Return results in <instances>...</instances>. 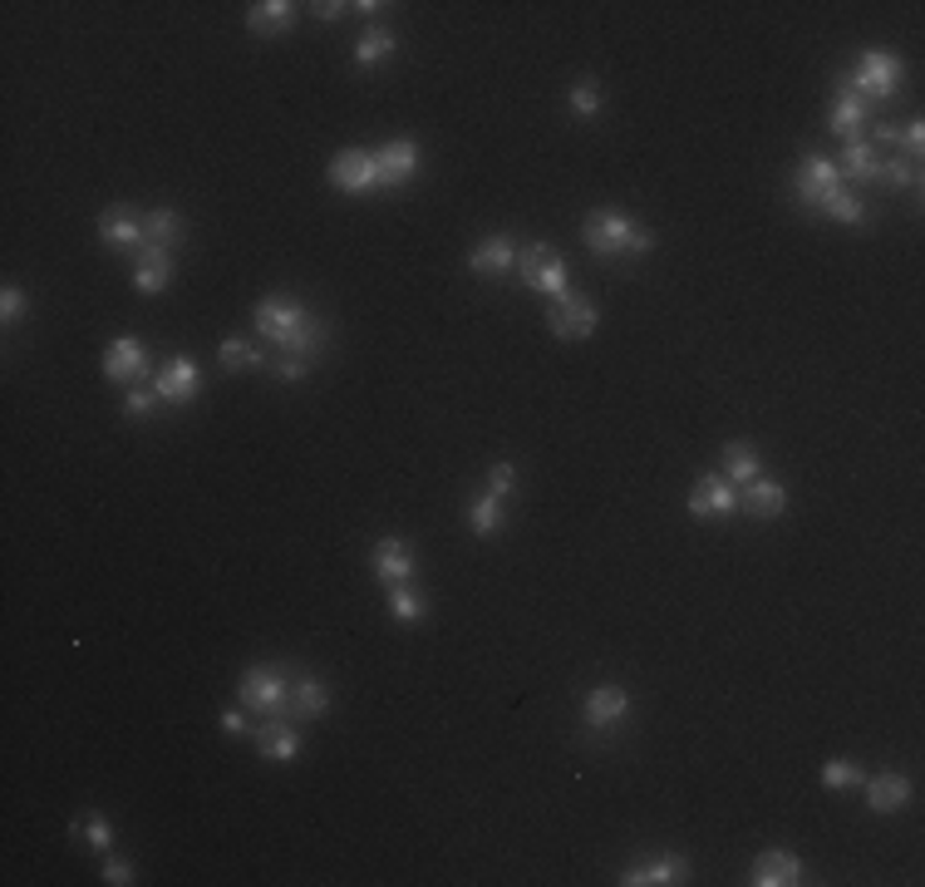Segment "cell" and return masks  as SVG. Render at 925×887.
<instances>
[{
    "label": "cell",
    "instance_id": "6da1fadb",
    "mask_svg": "<svg viewBox=\"0 0 925 887\" xmlns=\"http://www.w3.org/2000/svg\"><path fill=\"white\" fill-rule=\"evenodd\" d=\"M251 321H257V336L261 341H271L281 350V355H305L315 360L325 345V321L315 311H305L295 296H261L257 306H251Z\"/></svg>",
    "mask_w": 925,
    "mask_h": 887
},
{
    "label": "cell",
    "instance_id": "7a4b0ae2",
    "mask_svg": "<svg viewBox=\"0 0 925 887\" xmlns=\"http://www.w3.org/2000/svg\"><path fill=\"white\" fill-rule=\"evenodd\" d=\"M581 243H586L591 257L621 261V257H645V251H655V233H649V227H641L635 217L601 207V213L586 217V227H581Z\"/></svg>",
    "mask_w": 925,
    "mask_h": 887
},
{
    "label": "cell",
    "instance_id": "3957f363",
    "mask_svg": "<svg viewBox=\"0 0 925 887\" xmlns=\"http://www.w3.org/2000/svg\"><path fill=\"white\" fill-rule=\"evenodd\" d=\"M901 84V60L891 50H862V60L852 64V74L836 80V90H852L866 104H886Z\"/></svg>",
    "mask_w": 925,
    "mask_h": 887
},
{
    "label": "cell",
    "instance_id": "277c9868",
    "mask_svg": "<svg viewBox=\"0 0 925 887\" xmlns=\"http://www.w3.org/2000/svg\"><path fill=\"white\" fill-rule=\"evenodd\" d=\"M517 277H522V287H527V291L547 296V301H561V296L571 291V271H567V261H561L547 243H527V247H517Z\"/></svg>",
    "mask_w": 925,
    "mask_h": 887
},
{
    "label": "cell",
    "instance_id": "5b68a950",
    "mask_svg": "<svg viewBox=\"0 0 925 887\" xmlns=\"http://www.w3.org/2000/svg\"><path fill=\"white\" fill-rule=\"evenodd\" d=\"M237 700L251 715H285L291 705V681H285V666H247L237 681Z\"/></svg>",
    "mask_w": 925,
    "mask_h": 887
},
{
    "label": "cell",
    "instance_id": "8992f818",
    "mask_svg": "<svg viewBox=\"0 0 925 887\" xmlns=\"http://www.w3.org/2000/svg\"><path fill=\"white\" fill-rule=\"evenodd\" d=\"M547 326H552L557 341H591V336H596V326H601V311H596V301H591V296L567 291L561 301L547 306Z\"/></svg>",
    "mask_w": 925,
    "mask_h": 887
},
{
    "label": "cell",
    "instance_id": "52a82bcc",
    "mask_svg": "<svg viewBox=\"0 0 925 887\" xmlns=\"http://www.w3.org/2000/svg\"><path fill=\"white\" fill-rule=\"evenodd\" d=\"M836 188H846L842 173H836V163L828 153H802L798 158V173H792V193H798L802 207H822Z\"/></svg>",
    "mask_w": 925,
    "mask_h": 887
},
{
    "label": "cell",
    "instance_id": "ba28073f",
    "mask_svg": "<svg viewBox=\"0 0 925 887\" xmlns=\"http://www.w3.org/2000/svg\"><path fill=\"white\" fill-rule=\"evenodd\" d=\"M325 178H330V188H340V193H374L380 188V163H374L370 148H345L330 158Z\"/></svg>",
    "mask_w": 925,
    "mask_h": 887
},
{
    "label": "cell",
    "instance_id": "9c48e42d",
    "mask_svg": "<svg viewBox=\"0 0 925 887\" xmlns=\"http://www.w3.org/2000/svg\"><path fill=\"white\" fill-rule=\"evenodd\" d=\"M153 390L163 394V404H193L202 394V365L193 355H173L168 365H158Z\"/></svg>",
    "mask_w": 925,
    "mask_h": 887
},
{
    "label": "cell",
    "instance_id": "30bf717a",
    "mask_svg": "<svg viewBox=\"0 0 925 887\" xmlns=\"http://www.w3.org/2000/svg\"><path fill=\"white\" fill-rule=\"evenodd\" d=\"M739 513V488L724 474H699V484L689 493V518H734Z\"/></svg>",
    "mask_w": 925,
    "mask_h": 887
},
{
    "label": "cell",
    "instance_id": "8fae6325",
    "mask_svg": "<svg viewBox=\"0 0 925 887\" xmlns=\"http://www.w3.org/2000/svg\"><path fill=\"white\" fill-rule=\"evenodd\" d=\"M148 345L138 341V336H118L114 345L104 350V380H124V385H143L148 380Z\"/></svg>",
    "mask_w": 925,
    "mask_h": 887
},
{
    "label": "cell",
    "instance_id": "7c38bea8",
    "mask_svg": "<svg viewBox=\"0 0 925 887\" xmlns=\"http://www.w3.org/2000/svg\"><path fill=\"white\" fill-rule=\"evenodd\" d=\"M418 144L414 138H389L384 148H374V163H380V188H404V183H414L418 173Z\"/></svg>",
    "mask_w": 925,
    "mask_h": 887
},
{
    "label": "cell",
    "instance_id": "4fadbf2b",
    "mask_svg": "<svg viewBox=\"0 0 925 887\" xmlns=\"http://www.w3.org/2000/svg\"><path fill=\"white\" fill-rule=\"evenodd\" d=\"M370 573L380 577L384 587H394V582H414V573H418L414 547L404 543V538H384V543H374V553H370Z\"/></svg>",
    "mask_w": 925,
    "mask_h": 887
},
{
    "label": "cell",
    "instance_id": "5bb4252c",
    "mask_svg": "<svg viewBox=\"0 0 925 887\" xmlns=\"http://www.w3.org/2000/svg\"><path fill=\"white\" fill-rule=\"evenodd\" d=\"M739 508L748 513V518L773 523V518H783V513H788V488L778 484V478L758 474V478H748V484L739 488Z\"/></svg>",
    "mask_w": 925,
    "mask_h": 887
},
{
    "label": "cell",
    "instance_id": "9a60e30c",
    "mask_svg": "<svg viewBox=\"0 0 925 887\" xmlns=\"http://www.w3.org/2000/svg\"><path fill=\"white\" fill-rule=\"evenodd\" d=\"M685 878H689V858H679V853H659V858H645L621 873L625 887H675Z\"/></svg>",
    "mask_w": 925,
    "mask_h": 887
},
{
    "label": "cell",
    "instance_id": "2e32d148",
    "mask_svg": "<svg viewBox=\"0 0 925 887\" xmlns=\"http://www.w3.org/2000/svg\"><path fill=\"white\" fill-rule=\"evenodd\" d=\"M98 237H104L108 251H143V243H148V237H143V217L124 203L98 217Z\"/></svg>",
    "mask_w": 925,
    "mask_h": 887
},
{
    "label": "cell",
    "instance_id": "e0dca14e",
    "mask_svg": "<svg viewBox=\"0 0 925 887\" xmlns=\"http://www.w3.org/2000/svg\"><path fill=\"white\" fill-rule=\"evenodd\" d=\"M251 740H257L261 760H271V764H291L295 754H301V735H295V725L285 715H267V725L251 730Z\"/></svg>",
    "mask_w": 925,
    "mask_h": 887
},
{
    "label": "cell",
    "instance_id": "ac0fdd59",
    "mask_svg": "<svg viewBox=\"0 0 925 887\" xmlns=\"http://www.w3.org/2000/svg\"><path fill=\"white\" fill-rule=\"evenodd\" d=\"M581 715H586V730H615L631 715V695L621 685H596L586 695V705H581Z\"/></svg>",
    "mask_w": 925,
    "mask_h": 887
},
{
    "label": "cell",
    "instance_id": "d6986e66",
    "mask_svg": "<svg viewBox=\"0 0 925 887\" xmlns=\"http://www.w3.org/2000/svg\"><path fill=\"white\" fill-rule=\"evenodd\" d=\"M468 267H472V277H508L517 267V243L508 233L482 237V243L468 251Z\"/></svg>",
    "mask_w": 925,
    "mask_h": 887
},
{
    "label": "cell",
    "instance_id": "ffe728a7",
    "mask_svg": "<svg viewBox=\"0 0 925 887\" xmlns=\"http://www.w3.org/2000/svg\"><path fill=\"white\" fill-rule=\"evenodd\" d=\"M862 784H866V808H872V814H901V808L911 804V780L896 770H881Z\"/></svg>",
    "mask_w": 925,
    "mask_h": 887
},
{
    "label": "cell",
    "instance_id": "44dd1931",
    "mask_svg": "<svg viewBox=\"0 0 925 887\" xmlns=\"http://www.w3.org/2000/svg\"><path fill=\"white\" fill-rule=\"evenodd\" d=\"M802 883V858L788 848H768L753 858V887H798Z\"/></svg>",
    "mask_w": 925,
    "mask_h": 887
},
{
    "label": "cell",
    "instance_id": "7402d4cb",
    "mask_svg": "<svg viewBox=\"0 0 925 887\" xmlns=\"http://www.w3.org/2000/svg\"><path fill=\"white\" fill-rule=\"evenodd\" d=\"M168 281H173V251L148 243V247H143V257H138V271H134V291L138 296H158Z\"/></svg>",
    "mask_w": 925,
    "mask_h": 887
},
{
    "label": "cell",
    "instance_id": "603a6c76",
    "mask_svg": "<svg viewBox=\"0 0 925 887\" xmlns=\"http://www.w3.org/2000/svg\"><path fill=\"white\" fill-rule=\"evenodd\" d=\"M295 25V6L291 0H257V6L247 10V30L251 35H285V30Z\"/></svg>",
    "mask_w": 925,
    "mask_h": 887
},
{
    "label": "cell",
    "instance_id": "cb8c5ba5",
    "mask_svg": "<svg viewBox=\"0 0 925 887\" xmlns=\"http://www.w3.org/2000/svg\"><path fill=\"white\" fill-rule=\"evenodd\" d=\"M876 144L872 138H846L842 144V158H836V173H842V183H876Z\"/></svg>",
    "mask_w": 925,
    "mask_h": 887
},
{
    "label": "cell",
    "instance_id": "d4e9b609",
    "mask_svg": "<svg viewBox=\"0 0 925 887\" xmlns=\"http://www.w3.org/2000/svg\"><path fill=\"white\" fill-rule=\"evenodd\" d=\"M866 114H872V104H866V99H856L852 90H836V104H832L828 124H832V134L846 144V138H856V128L866 124Z\"/></svg>",
    "mask_w": 925,
    "mask_h": 887
},
{
    "label": "cell",
    "instance_id": "484cf974",
    "mask_svg": "<svg viewBox=\"0 0 925 887\" xmlns=\"http://www.w3.org/2000/svg\"><path fill=\"white\" fill-rule=\"evenodd\" d=\"M719 474L729 478L734 488H744L748 478H758V474H763V458H758V448H753V444H744V440H739V444H729V448H724Z\"/></svg>",
    "mask_w": 925,
    "mask_h": 887
},
{
    "label": "cell",
    "instance_id": "4316f807",
    "mask_svg": "<svg viewBox=\"0 0 925 887\" xmlns=\"http://www.w3.org/2000/svg\"><path fill=\"white\" fill-rule=\"evenodd\" d=\"M143 237H148L153 247H178L187 237V223L173 207H148V217H143Z\"/></svg>",
    "mask_w": 925,
    "mask_h": 887
},
{
    "label": "cell",
    "instance_id": "83f0119b",
    "mask_svg": "<svg viewBox=\"0 0 925 887\" xmlns=\"http://www.w3.org/2000/svg\"><path fill=\"white\" fill-rule=\"evenodd\" d=\"M291 710H295V715H305V720L325 715V710H330V690H325L321 675H301V681H291Z\"/></svg>",
    "mask_w": 925,
    "mask_h": 887
},
{
    "label": "cell",
    "instance_id": "f1b7e54d",
    "mask_svg": "<svg viewBox=\"0 0 925 887\" xmlns=\"http://www.w3.org/2000/svg\"><path fill=\"white\" fill-rule=\"evenodd\" d=\"M876 183L886 193H921V163H911V158H881L876 163Z\"/></svg>",
    "mask_w": 925,
    "mask_h": 887
},
{
    "label": "cell",
    "instance_id": "f546056e",
    "mask_svg": "<svg viewBox=\"0 0 925 887\" xmlns=\"http://www.w3.org/2000/svg\"><path fill=\"white\" fill-rule=\"evenodd\" d=\"M502 523H508V513H502L498 493H482V498L468 503V528L478 533V538H492V533H502Z\"/></svg>",
    "mask_w": 925,
    "mask_h": 887
},
{
    "label": "cell",
    "instance_id": "4dcf8cb0",
    "mask_svg": "<svg viewBox=\"0 0 925 887\" xmlns=\"http://www.w3.org/2000/svg\"><path fill=\"white\" fill-rule=\"evenodd\" d=\"M389 617H394V621H404V627L424 621V617H428L424 591H418L414 582H394V587H389Z\"/></svg>",
    "mask_w": 925,
    "mask_h": 887
},
{
    "label": "cell",
    "instance_id": "1f68e13d",
    "mask_svg": "<svg viewBox=\"0 0 925 887\" xmlns=\"http://www.w3.org/2000/svg\"><path fill=\"white\" fill-rule=\"evenodd\" d=\"M818 213L832 217V223H842V227H862V223H866V203H862V197H856L852 188H836L828 203L818 207Z\"/></svg>",
    "mask_w": 925,
    "mask_h": 887
},
{
    "label": "cell",
    "instance_id": "d6a6232c",
    "mask_svg": "<svg viewBox=\"0 0 925 887\" xmlns=\"http://www.w3.org/2000/svg\"><path fill=\"white\" fill-rule=\"evenodd\" d=\"M389 54H394V35L384 25H370L355 45V70H374V64H384Z\"/></svg>",
    "mask_w": 925,
    "mask_h": 887
},
{
    "label": "cell",
    "instance_id": "836d02e7",
    "mask_svg": "<svg viewBox=\"0 0 925 887\" xmlns=\"http://www.w3.org/2000/svg\"><path fill=\"white\" fill-rule=\"evenodd\" d=\"M217 360H222L227 370H257V365H271V360L261 355V345L241 341V336H227V341L217 345Z\"/></svg>",
    "mask_w": 925,
    "mask_h": 887
},
{
    "label": "cell",
    "instance_id": "e575fe53",
    "mask_svg": "<svg viewBox=\"0 0 925 887\" xmlns=\"http://www.w3.org/2000/svg\"><path fill=\"white\" fill-rule=\"evenodd\" d=\"M567 109L576 118H596L601 114V84L591 80V74H581V80L571 84V94H567Z\"/></svg>",
    "mask_w": 925,
    "mask_h": 887
},
{
    "label": "cell",
    "instance_id": "d590c367",
    "mask_svg": "<svg viewBox=\"0 0 925 887\" xmlns=\"http://www.w3.org/2000/svg\"><path fill=\"white\" fill-rule=\"evenodd\" d=\"M862 780H866V770L856 760H828L822 764V784L828 788H856Z\"/></svg>",
    "mask_w": 925,
    "mask_h": 887
},
{
    "label": "cell",
    "instance_id": "8d00e7d4",
    "mask_svg": "<svg viewBox=\"0 0 925 887\" xmlns=\"http://www.w3.org/2000/svg\"><path fill=\"white\" fill-rule=\"evenodd\" d=\"M158 404H163V394L148 385V380H143V385H134L128 390V400H124V414L128 420H153V414H158Z\"/></svg>",
    "mask_w": 925,
    "mask_h": 887
},
{
    "label": "cell",
    "instance_id": "74e56055",
    "mask_svg": "<svg viewBox=\"0 0 925 887\" xmlns=\"http://www.w3.org/2000/svg\"><path fill=\"white\" fill-rule=\"evenodd\" d=\"M80 834H84V843H90L94 853H108V848H114V824H108L104 814H84Z\"/></svg>",
    "mask_w": 925,
    "mask_h": 887
},
{
    "label": "cell",
    "instance_id": "f35d334b",
    "mask_svg": "<svg viewBox=\"0 0 925 887\" xmlns=\"http://www.w3.org/2000/svg\"><path fill=\"white\" fill-rule=\"evenodd\" d=\"M896 148H906V158L921 163V148H925V124H921V118H906V124H901Z\"/></svg>",
    "mask_w": 925,
    "mask_h": 887
},
{
    "label": "cell",
    "instance_id": "ab89813d",
    "mask_svg": "<svg viewBox=\"0 0 925 887\" xmlns=\"http://www.w3.org/2000/svg\"><path fill=\"white\" fill-rule=\"evenodd\" d=\"M267 370L277 380H305V375H311V360H305V355H277Z\"/></svg>",
    "mask_w": 925,
    "mask_h": 887
},
{
    "label": "cell",
    "instance_id": "60d3db41",
    "mask_svg": "<svg viewBox=\"0 0 925 887\" xmlns=\"http://www.w3.org/2000/svg\"><path fill=\"white\" fill-rule=\"evenodd\" d=\"M25 311H30V301H25V291H20V287L0 291V321H6V326H15Z\"/></svg>",
    "mask_w": 925,
    "mask_h": 887
},
{
    "label": "cell",
    "instance_id": "b9f144b4",
    "mask_svg": "<svg viewBox=\"0 0 925 887\" xmlns=\"http://www.w3.org/2000/svg\"><path fill=\"white\" fill-rule=\"evenodd\" d=\"M512 488H517V468H512V464H492V468H488V493H498V498L508 503Z\"/></svg>",
    "mask_w": 925,
    "mask_h": 887
},
{
    "label": "cell",
    "instance_id": "7bdbcfd3",
    "mask_svg": "<svg viewBox=\"0 0 925 887\" xmlns=\"http://www.w3.org/2000/svg\"><path fill=\"white\" fill-rule=\"evenodd\" d=\"M104 883L108 887H128V883H134V863H128V858H108V853H104Z\"/></svg>",
    "mask_w": 925,
    "mask_h": 887
},
{
    "label": "cell",
    "instance_id": "ee69618b",
    "mask_svg": "<svg viewBox=\"0 0 925 887\" xmlns=\"http://www.w3.org/2000/svg\"><path fill=\"white\" fill-rule=\"evenodd\" d=\"M251 710L237 705V710H222V735H251Z\"/></svg>",
    "mask_w": 925,
    "mask_h": 887
},
{
    "label": "cell",
    "instance_id": "f6af8a7d",
    "mask_svg": "<svg viewBox=\"0 0 925 887\" xmlns=\"http://www.w3.org/2000/svg\"><path fill=\"white\" fill-rule=\"evenodd\" d=\"M311 16L315 20H340V16H350V6H340V0H321V6H311Z\"/></svg>",
    "mask_w": 925,
    "mask_h": 887
},
{
    "label": "cell",
    "instance_id": "bcb514c9",
    "mask_svg": "<svg viewBox=\"0 0 925 887\" xmlns=\"http://www.w3.org/2000/svg\"><path fill=\"white\" fill-rule=\"evenodd\" d=\"M355 16H380V10H389V6H380V0H360V6H350Z\"/></svg>",
    "mask_w": 925,
    "mask_h": 887
}]
</instances>
